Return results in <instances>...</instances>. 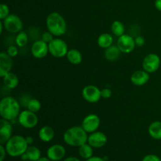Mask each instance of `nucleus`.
I'll list each match as a JSON object with an SVG mask.
<instances>
[{"mask_svg":"<svg viewBox=\"0 0 161 161\" xmlns=\"http://www.w3.org/2000/svg\"><path fill=\"white\" fill-rule=\"evenodd\" d=\"M20 113V102L11 96H6L0 102V116L2 119L13 121Z\"/></svg>","mask_w":161,"mask_h":161,"instance_id":"f257e3e1","label":"nucleus"},{"mask_svg":"<svg viewBox=\"0 0 161 161\" xmlns=\"http://www.w3.org/2000/svg\"><path fill=\"white\" fill-rule=\"evenodd\" d=\"M63 139L67 145L72 147H80L87 142L88 134L82 126H74L64 131Z\"/></svg>","mask_w":161,"mask_h":161,"instance_id":"f03ea898","label":"nucleus"},{"mask_svg":"<svg viewBox=\"0 0 161 161\" xmlns=\"http://www.w3.org/2000/svg\"><path fill=\"white\" fill-rule=\"evenodd\" d=\"M47 30L57 37L62 36L67 31V23L61 14L52 12L47 16L46 20Z\"/></svg>","mask_w":161,"mask_h":161,"instance_id":"7ed1b4c3","label":"nucleus"},{"mask_svg":"<svg viewBox=\"0 0 161 161\" xmlns=\"http://www.w3.org/2000/svg\"><path fill=\"white\" fill-rule=\"evenodd\" d=\"M7 154L11 157H19L23 155L29 146L22 135H13L4 145Z\"/></svg>","mask_w":161,"mask_h":161,"instance_id":"20e7f679","label":"nucleus"},{"mask_svg":"<svg viewBox=\"0 0 161 161\" xmlns=\"http://www.w3.org/2000/svg\"><path fill=\"white\" fill-rule=\"evenodd\" d=\"M49 45V53L53 57L57 58H61L66 57L68 51H69V47L68 44L64 40L61 38H54Z\"/></svg>","mask_w":161,"mask_h":161,"instance_id":"39448f33","label":"nucleus"},{"mask_svg":"<svg viewBox=\"0 0 161 161\" xmlns=\"http://www.w3.org/2000/svg\"><path fill=\"white\" fill-rule=\"evenodd\" d=\"M17 119H18L20 125L26 129L34 128L39 123V118H38L37 114L28 109L20 112Z\"/></svg>","mask_w":161,"mask_h":161,"instance_id":"423d86ee","label":"nucleus"},{"mask_svg":"<svg viewBox=\"0 0 161 161\" xmlns=\"http://www.w3.org/2000/svg\"><path fill=\"white\" fill-rule=\"evenodd\" d=\"M4 28L8 32L16 34L21 31L23 28V22L20 17L16 14H9L3 20Z\"/></svg>","mask_w":161,"mask_h":161,"instance_id":"0eeeda50","label":"nucleus"},{"mask_svg":"<svg viewBox=\"0 0 161 161\" xmlns=\"http://www.w3.org/2000/svg\"><path fill=\"white\" fill-rule=\"evenodd\" d=\"M161 60L159 55L157 53H151L146 55L142 61V69L149 74L154 73L157 72L160 68Z\"/></svg>","mask_w":161,"mask_h":161,"instance_id":"6e6552de","label":"nucleus"},{"mask_svg":"<svg viewBox=\"0 0 161 161\" xmlns=\"http://www.w3.org/2000/svg\"><path fill=\"white\" fill-rule=\"evenodd\" d=\"M116 46L123 53H130L135 50L136 44L135 39L128 34H124L118 37Z\"/></svg>","mask_w":161,"mask_h":161,"instance_id":"1a4fd4ad","label":"nucleus"},{"mask_svg":"<svg viewBox=\"0 0 161 161\" xmlns=\"http://www.w3.org/2000/svg\"><path fill=\"white\" fill-rule=\"evenodd\" d=\"M82 96L86 102L89 103H96L102 98L101 90L94 85H87L82 91Z\"/></svg>","mask_w":161,"mask_h":161,"instance_id":"9d476101","label":"nucleus"},{"mask_svg":"<svg viewBox=\"0 0 161 161\" xmlns=\"http://www.w3.org/2000/svg\"><path fill=\"white\" fill-rule=\"evenodd\" d=\"M101 124V119L96 114H89L85 116L82 121V127L87 134H91L97 130Z\"/></svg>","mask_w":161,"mask_h":161,"instance_id":"9b49d317","label":"nucleus"},{"mask_svg":"<svg viewBox=\"0 0 161 161\" xmlns=\"http://www.w3.org/2000/svg\"><path fill=\"white\" fill-rule=\"evenodd\" d=\"M31 52L32 56L37 59L44 58L49 53L48 43L42 41V39L35 41L31 45Z\"/></svg>","mask_w":161,"mask_h":161,"instance_id":"f8f14e48","label":"nucleus"},{"mask_svg":"<svg viewBox=\"0 0 161 161\" xmlns=\"http://www.w3.org/2000/svg\"><path fill=\"white\" fill-rule=\"evenodd\" d=\"M108 142V138L106 135L102 131H96L88 135L87 142L92 146L94 149H100L105 146Z\"/></svg>","mask_w":161,"mask_h":161,"instance_id":"ddd939ff","label":"nucleus"},{"mask_svg":"<svg viewBox=\"0 0 161 161\" xmlns=\"http://www.w3.org/2000/svg\"><path fill=\"white\" fill-rule=\"evenodd\" d=\"M65 148L61 144L52 145L47 151V157L52 161L62 160L65 157Z\"/></svg>","mask_w":161,"mask_h":161,"instance_id":"4468645a","label":"nucleus"},{"mask_svg":"<svg viewBox=\"0 0 161 161\" xmlns=\"http://www.w3.org/2000/svg\"><path fill=\"white\" fill-rule=\"evenodd\" d=\"M13 136V125L11 121L2 119L0 120V144L5 145Z\"/></svg>","mask_w":161,"mask_h":161,"instance_id":"2eb2a0df","label":"nucleus"},{"mask_svg":"<svg viewBox=\"0 0 161 161\" xmlns=\"http://www.w3.org/2000/svg\"><path fill=\"white\" fill-rule=\"evenodd\" d=\"M13 67V58L6 52L0 53V76L3 78L11 72Z\"/></svg>","mask_w":161,"mask_h":161,"instance_id":"dca6fc26","label":"nucleus"},{"mask_svg":"<svg viewBox=\"0 0 161 161\" xmlns=\"http://www.w3.org/2000/svg\"><path fill=\"white\" fill-rule=\"evenodd\" d=\"M149 79H150V74L142 69V70H137L133 72L130 76V82L135 86H142L146 84L149 82Z\"/></svg>","mask_w":161,"mask_h":161,"instance_id":"f3484780","label":"nucleus"},{"mask_svg":"<svg viewBox=\"0 0 161 161\" xmlns=\"http://www.w3.org/2000/svg\"><path fill=\"white\" fill-rule=\"evenodd\" d=\"M54 130L50 126H43L39 130V138L43 142H50L54 138Z\"/></svg>","mask_w":161,"mask_h":161,"instance_id":"a211bd4d","label":"nucleus"},{"mask_svg":"<svg viewBox=\"0 0 161 161\" xmlns=\"http://www.w3.org/2000/svg\"><path fill=\"white\" fill-rule=\"evenodd\" d=\"M120 54L121 51L116 45H112L108 48L105 49V52H104L105 58L108 61H110V62L117 61L119 57H120Z\"/></svg>","mask_w":161,"mask_h":161,"instance_id":"6ab92c4d","label":"nucleus"},{"mask_svg":"<svg viewBox=\"0 0 161 161\" xmlns=\"http://www.w3.org/2000/svg\"><path fill=\"white\" fill-rule=\"evenodd\" d=\"M3 84L7 89H15L19 84V78L15 73L10 72L3 77Z\"/></svg>","mask_w":161,"mask_h":161,"instance_id":"aec40b11","label":"nucleus"},{"mask_svg":"<svg viewBox=\"0 0 161 161\" xmlns=\"http://www.w3.org/2000/svg\"><path fill=\"white\" fill-rule=\"evenodd\" d=\"M66 58L69 63L74 64V65H78V64H81L83 61V55H82L81 52L77 49L73 48L69 50Z\"/></svg>","mask_w":161,"mask_h":161,"instance_id":"412c9836","label":"nucleus"},{"mask_svg":"<svg viewBox=\"0 0 161 161\" xmlns=\"http://www.w3.org/2000/svg\"><path fill=\"white\" fill-rule=\"evenodd\" d=\"M149 136L155 140H161V121H154L148 127Z\"/></svg>","mask_w":161,"mask_h":161,"instance_id":"4be33fe9","label":"nucleus"},{"mask_svg":"<svg viewBox=\"0 0 161 161\" xmlns=\"http://www.w3.org/2000/svg\"><path fill=\"white\" fill-rule=\"evenodd\" d=\"M97 45L102 49H107L113 45V36L108 33H102L97 38Z\"/></svg>","mask_w":161,"mask_h":161,"instance_id":"5701e85b","label":"nucleus"},{"mask_svg":"<svg viewBox=\"0 0 161 161\" xmlns=\"http://www.w3.org/2000/svg\"><path fill=\"white\" fill-rule=\"evenodd\" d=\"M79 155L80 157L84 160L91 158V157L94 156V148L91 146L88 142L85 143L83 146L79 147Z\"/></svg>","mask_w":161,"mask_h":161,"instance_id":"b1692460","label":"nucleus"},{"mask_svg":"<svg viewBox=\"0 0 161 161\" xmlns=\"http://www.w3.org/2000/svg\"><path fill=\"white\" fill-rule=\"evenodd\" d=\"M28 161H37L41 158V151L38 147L34 146H29L25 152Z\"/></svg>","mask_w":161,"mask_h":161,"instance_id":"393cba45","label":"nucleus"},{"mask_svg":"<svg viewBox=\"0 0 161 161\" xmlns=\"http://www.w3.org/2000/svg\"><path fill=\"white\" fill-rule=\"evenodd\" d=\"M111 31L114 36L119 37V36L125 34V26L119 20H115L112 23Z\"/></svg>","mask_w":161,"mask_h":161,"instance_id":"a878e982","label":"nucleus"},{"mask_svg":"<svg viewBox=\"0 0 161 161\" xmlns=\"http://www.w3.org/2000/svg\"><path fill=\"white\" fill-rule=\"evenodd\" d=\"M16 45L18 47H24L28 42V36L25 31H20L15 37Z\"/></svg>","mask_w":161,"mask_h":161,"instance_id":"bb28decb","label":"nucleus"},{"mask_svg":"<svg viewBox=\"0 0 161 161\" xmlns=\"http://www.w3.org/2000/svg\"><path fill=\"white\" fill-rule=\"evenodd\" d=\"M27 109L30 110V111L33 112V113H37L39 110L41 109V105L40 102H39L38 99L36 98H31L28 102V105H27Z\"/></svg>","mask_w":161,"mask_h":161,"instance_id":"cd10ccee","label":"nucleus"},{"mask_svg":"<svg viewBox=\"0 0 161 161\" xmlns=\"http://www.w3.org/2000/svg\"><path fill=\"white\" fill-rule=\"evenodd\" d=\"M9 15V6H8L6 4L2 3V4L0 5V20H3Z\"/></svg>","mask_w":161,"mask_h":161,"instance_id":"c85d7f7f","label":"nucleus"},{"mask_svg":"<svg viewBox=\"0 0 161 161\" xmlns=\"http://www.w3.org/2000/svg\"><path fill=\"white\" fill-rule=\"evenodd\" d=\"M53 35L52 34V33H50V31H45V32H43L42 34V36H41V39H42V41H44L45 42H47V43H50V42H51L52 40H53L54 38H53Z\"/></svg>","mask_w":161,"mask_h":161,"instance_id":"c756f323","label":"nucleus"},{"mask_svg":"<svg viewBox=\"0 0 161 161\" xmlns=\"http://www.w3.org/2000/svg\"><path fill=\"white\" fill-rule=\"evenodd\" d=\"M6 53L11 57V58H15V57L17 56L18 54V49H17V46L11 45L9 47H8L7 50H6Z\"/></svg>","mask_w":161,"mask_h":161,"instance_id":"7c9ffc66","label":"nucleus"},{"mask_svg":"<svg viewBox=\"0 0 161 161\" xmlns=\"http://www.w3.org/2000/svg\"><path fill=\"white\" fill-rule=\"evenodd\" d=\"M112 94H113V91L111 89L108 87H105L104 89L101 90V95H102V98L108 99L109 97H112Z\"/></svg>","mask_w":161,"mask_h":161,"instance_id":"2f4dec72","label":"nucleus"},{"mask_svg":"<svg viewBox=\"0 0 161 161\" xmlns=\"http://www.w3.org/2000/svg\"><path fill=\"white\" fill-rule=\"evenodd\" d=\"M142 161H161V158L155 154H148L143 157Z\"/></svg>","mask_w":161,"mask_h":161,"instance_id":"473e14b6","label":"nucleus"},{"mask_svg":"<svg viewBox=\"0 0 161 161\" xmlns=\"http://www.w3.org/2000/svg\"><path fill=\"white\" fill-rule=\"evenodd\" d=\"M135 44H136V47H142L145 45L146 43V40H145L144 37L142 36H137L136 38L135 39Z\"/></svg>","mask_w":161,"mask_h":161,"instance_id":"72a5a7b5","label":"nucleus"},{"mask_svg":"<svg viewBox=\"0 0 161 161\" xmlns=\"http://www.w3.org/2000/svg\"><path fill=\"white\" fill-rule=\"evenodd\" d=\"M6 155H8V154L6 152V147H5L4 145L0 144V161H4Z\"/></svg>","mask_w":161,"mask_h":161,"instance_id":"f704fd0d","label":"nucleus"},{"mask_svg":"<svg viewBox=\"0 0 161 161\" xmlns=\"http://www.w3.org/2000/svg\"><path fill=\"white\" fill-rule=\"evenodd\" d=\"M85 161H105L104 160L103 157H97V156H93L91 158L87 159V160H85Z\"/></svg>","mask_w":161,"mask_h":161,"instance_id":"c9c22d12","label":"nucleus"},{"mask_svg":"<svg viewBox=\"0 0 161 161\" xmlns=\"http://www.w3.org/2000/svg\"><path fill=\"white\" fill-rule=\"evenodd\" d=\"M25 139H26V142L27 143H28V146H31V145L33 144V142H34V138L31 136L25 137Z\"/></svg>","mask_w":161,"mask_h":161,"instance_id":"e433bc0d","label":"nucleus"},{"mask_svg":"<svg viewBox=\"0 0 161 161\" xmlns=\"http://www.w3.org/2000/svg\"><path fill=\"white\" fill-rule=\"evenodd\" d=\"M154 5H155L156 9L161 12V0H156Z\"/></svg>","mask_w":161,"mask_h":161,"instance_id":"4c0bfd02","label":"nucleus"},{"mask_svg":"<svg viewBox=\"0 0 161 161\" xmlns=\"http://www.w3.org/2000/svg\"><path fill=\"white\" fill-rule=\"evenodd\" d=\"M63 161H81V160L75 157H67V158L64 159Z\"/></svg>","mask_w":161,"mask_h":161,"instance_id":"58836bf2","label":"nucleus"},{"mask_svg":"<svg viewBox=\"0 0 161 161\" xmlns=\"http://www.w3.org/2000/svg\"><path fill=\"white\" fill-rule=\"evenodd\" d=\"M3 28H4V25H3V20H1V21H0V33H3Z\"/></svg>","mask_w":161,"mask_h":161,"instance_id":"ea45409f","label":"nucleus"},{"mask_svg":"<svg viewBox=\"0 0 161 161\" xmlns=\"http://www.w3.org/2000/svg\"><path fill=\"white\" fill-rule=\"evenodd\" d=\"M37 161H52V160H50L48 157H41V158L39 159V160H38Z\"/></svg>","mask_w":161,"mask_h":161,"instance_id":"a19ab883","label":"nucleus"},{"mask_svg":"<svg viewBox=\"0 0 161 161\" xmlns=\"http://www.w3.org/2000/svg\"><path fill=\"white\" fill-rule=\"evenodd\" d=\"M112 161H117V160H112Z\"/></svg>","mask_w":161,"mask_h":161,"instance_id":"79ce46f5","label":"nucleus"}]
</instances>
